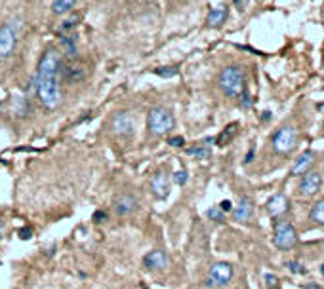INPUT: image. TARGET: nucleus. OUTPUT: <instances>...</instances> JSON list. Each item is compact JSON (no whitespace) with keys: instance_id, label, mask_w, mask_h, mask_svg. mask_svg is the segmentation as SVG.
I'll use <instances>...</instances> for the list:
<instances>
[{"instance_id":"1","label":"nucleus","mask_w":324,"mask_h":289,"mask_svg":"<svg viewBox=\"0 0 324 289\" xmlns=\"http://www.w3.org/2000/svg\"><path fill=\"white\" fill-rule=\"evenodd\" d=\"M60 67L61 53L56 48H50L42 53L38 61V67L34 73V94L36 99L46 111L58 109L61 103V88H60Z\"/></svg>"},{"instance_id":"2","label":"nucleus","mask_w":324,"mask_h":289,"mask_svg":"<svg viewBox=\"0 0 324 289\" xmlns=\"http://www.w3.org/2000/svg\"><path fill=\"white\" fill-rule=\"evenodd\" d=\"M218 84H220V90L227 97L237 99L246 90V70L240 65H227V67L222 68Z\"/></svg>"},{"instance_id":"3","label":"nucleus","mask_w":324,"mask_h":289,"mask_svg":"<svg viewBox=\"0 0 324 289\" xmlns=\"http://www.w3.org/2000/svg\"><path fill=\"white\" fill-rule=\"evenodd\" d=\"M174 126H176L174 114L168 109H164V107H153L147 114V129H149L151 135H166L174 129Z\"/></svg>"},{"instance_id":"4","label":"nucleus","mask_w":324,"mask_h":289,"mask_svg":"<svg viewBox=\"0 0 324 289\" xmlns=\"http://www.w3.org/2000/svg\"><path fill=\"white\" fill-rule=\"evenodd\" d=\"M21 21L19 19H10L0 25V59H8L14 53L17 46V33H19Z\"/></svg>"},{"instance_id":"5","label":"nucleus","mask_w":324,"mask_h":289,"mask_svg":"<svg viewBox=\"0 0 324 289\" xmlns=\"http://www.w3.org/2000/svg\"><path fill=\"white\" fill-rule=\"evenodd\" d=\"M298 144V131L292 126H282L271 137V147L277 154H290Z\"/></svg>"},{"instance_id":"6","label":"nucleus","mask_w":324,"mask_h":289,"mask_svg":"<svg viewBox=\"0 0 324 289\" xmlns=\"http://www.w3.org/2000/svg\"><path fill=\"white\" fill-rule=\"evenodd\" d=\"M273 242L279 249H292L298 244V232L288 221H277L275 223V234Z\"/></svg>"},{"instance_id":"7","label":"nucleus","mask_w":324,"mask_h":289,"mask_svg":"<svg viewBox=\"0 0 324 289\" xmlns=\"http://www.w3.org/2000/svg\"><path fill=\"white\" fill-rule=\"evenodd\" d=\"M111 129H113V133L119 137L132 135L134 129H136V118H134V114L128 111L117 112V114L111 118Z\"/></svg>"},{"instance_id":"8","label":"nucleus","mask_w":324,"mask_h":289,"mask_svg":"<svg viewBox=\"0 0 324 289\" xmlns=\"http://www.w3.org/2000/svg\"><path fill=\"white\" fill-rule=\"evenodd\" d=\"M233 278V266L229 263H215L210 268V276L206 280V285H227Z\"/></svg>"},{"instance_id":"9","label":"nucleus","mask_w":324,"mask_h":289,"mask_svg":"<svg viewBox=\"0 0 324 289\" xmlns=\"http://www.w3.org/2000/svg\"><path fill=\"white\" fill-rule=\"evenodd\" d=\"M86 78V68L84 65H78V63H67V65H63L61 63L60 67V80L63 82H67V84L75 86L78 82H82Z\"/></svg>"},{"instance_id":"10","label":"nucleus","mask_w":324,"mask_h":289,"mask_svg":"<svg viewBox=\"0 0 324 289\" xmlns=\"http://www.w3.org/2000/svg\"><path fill=\"white\" fill-rule=\"evenodd\" d=\"M322 185V175L318 171H307L303 173V179L299 183V194L301 196H313L320 190Z\"/></svg>"},{"instance_id":"11","label":"nucleus","mask_w":324,"mask_h":289,"mask_svg":"<svg viewBox=\"0 0 324 289\" xmlns=\"http://www.w3.org/2000/svg\"><path fill=\"white\" fill-rule=\"evenodd\" d=\"M137 207V200L134 194H128V192H124V194H119L113 198V211L117 213V215H130V213H134Z\"/></svg>"},{"instance_id":"12","label":"nucleus","mask_w":324,"mask_h":289,"mask_svg":"<svg viewBox=\"0 0 324 289\" xmlns=\"http://www.w3.org/2000/svg\"><path fill=\"white\" fill-rule=\"evenodd\" d=\"M290 209V202H288V198L284 194H273L271 198H269V202H267V213L271 215V217H275V219H279V217H282L284 213Z\"/></svg>"},{"instance_id":"13","label":"nucleus","mask_w":324,"mask_h":289,"mask_svg":"<svg viewBox=\"0 0 324 289\" xmlns=\"http://www.w3.org/2000/svg\"><path fill=\"white\" fill-rule=\"evenodd\" d=\"M151 194L154 198H158V200H164V198H168L170 194V179L166 173H156L153 179H151Z\"/></svg>"},{"instance_id":"14","label":"nucleus","mask_w":324,"mask_h":289,"mask_svg":"<svg viewBox=\"0 0 324 289\" xmlns=\"http://www.w3.org/2000/svg\"><path fill=\"white\" fill-rule=\"evenodd\" d=\"M233 221L237 223H246L250 217H252V213H254V204H252V200L246 198V196H242L240 198V202L233 209Z\"/></svg>"},{"instance_id":"15","label":"nucleus","mask_w":324,"mask_h":289,"mask_svg":"<svg viewBox=\"0 0 324 289\" xmlns=\"http://www.w3.org/2000/svg\"><path fill=\"white\" fill-rule=\"evenodd\" d=\"M316 160V154L313 153V151H305V153L299 156L298 160H296V164L292 166L290 170V175H294V177H298V175H303V173H307L309 168L315 164Z\"/></svg>"},{"instance_id":"16","label":"nucleus","mask_w":324,"mask_h":289,"mask_svg":"<svg viewBox=\"0 0 324 289\" xmlns=\"http://www.w3.org/2000/svg\"><path fill=\"white\" fill-rule=\"evenodd\" d=\"M166 263H168L166 253L160 251V249H153V251H149V253L143 257V266L149 268V270H158V268H164Z\"/></svg>"},{"instance_id":"17","label":"nucleus","mask_w":324,"mask_h":289,"mask_svg":"<svg viewBox=\"0 0 324 289\" xmlns=\"http://www.w3.org/2000/svg\"><path fill=\"white\" fill-rule=\"evenodd\" d=\"M10 112H12L14 116H17V118H25V116H29V112H31V107H29L25 97H12V101H10Z\"/></svg>"},{"instance_id":"18","label":"nucleus","mask_w":324,"mask_h":289,"mask_svg":"<svg viewBox=\"0 0 324 289\" xmlns=\"http://www.w3.org/2000/svg\"><path fill=\"white\" fill-rule=\"evenodd\" d=\"M229 16V12L225 6H218V8H212L210 14H208V25L210 27H222L225 23V19Z\"/></svg>"},{"instance_id":"19","label":"nucleus","mask_w":324,"mask_h":289,"mask_svg":"<svg viewBox=\"0 0 324 289\" xmlns=\"http://www.w3.org/2000/svg\"><path fill=\"white\" fill-rule=\"evenodd\" d=\"M77 0H53L51 2V14L53 16H65L75 8Z\"/></svg>"},{"instance_id":"20","label":"nucleus","mask_w":324,"mask_h":289,"mask_svg":"<svg viewBox=\"0 0 324 289\" xmlns=\"http://www.w3.org/2000/svg\"><path fill=\"white\" fill-rule=\"evenodd\" d=\"M61 46H63V51L67 57H75L77 55V36L75 34H63V40H61Z\"/></svg>"},{"instance_id":"21","label":"nucleus","mask_w":324,"mask_h":289,"mask_svg":"<svg viewBox=\"0 0 324 289\" xmlns=\"http://www.w3.org/2000/svg\"><path fill=\"white\" fill-rule=\"evenodd\" d=\"M78 21H80V16H78V14H71V16H67L63 21H61L60 25H58V33L69 34L75 27L78 25Z\"/></svg>"},{"instance_id":"22","label":"nucleus","mask_w":324,"mask_h":289,"mask_svg":"<svg viewBox=\"0 0 324 289\" xmlns=\"http://www.w3.org/2000/svg\"><path fill=\"white\" fill-rule=\"evenodd\" d=\"M309 217H311V221H313V223H316V225H322V227H324V198L311 205Z\"/></svg>"},{"instance_id":"23","label":"nucleus","mask_w":324,"mask_h":289,"mask_svg":"<svg viewBox=\"0 0 324 289\" xmlns=\"http://www.w3.org/2000/svg\"><path fill=\"white\" fill-rule=\"evenodd\" d=\"M185 153L189 156H195V158H200V160H206V158H210V149L204 147V144H198V147H193V149H187Z\"/></svg>"},{"instance_id":"24","label":"nucleus","mask_w":324,"mask_h":289,"mask_svg":"<svg viewBox=\"0 0 324 289\" xmlns=\"http://www.w3.org/2000/svg\"><path fill=\"white\" fill-rule=\"evenodd\" d=\"M235 133H237V124H231V126H227V128H225V131H223L222 135L218 137L215 141H218V144H220V147H223V144L229 143L231 137L235 135Z\"/></svg>"},{"instance_id":"25","label":"nucleus","mask_w":324,"mask_h":289,"mask_svg":"<svg viewBox=\"0 0 324 289\" xmlns=\"http://www.w3.org/2000/svg\"><path fill=\"white\" fill-rule=\"evenodd\" d=\"M178 73H179V68L172 67V65L154 68V75H156V77H160V78H174V77H178Z\"/></svg>"},{"instance_id":"26","label":"nucleus","mask_w":324,"mask_h":289,"mask_svg":"<svg viewBox=\"0 0 324 289\" xmlns=\"http://www.w3.org/2000/svg\"><path fill=\"white\" fill-rule=\"evenodd\" d=\"M208 217L215 223H222L223 219H225V211L220 209V205H218V207H210V209H208Z\"/></svg>"},{"instance_id":"27","label":"nucleus","mask_w":324,"mask_h":289,"mask_svg":"<svg viewBox=\"0 0 324 289\" xmlns=\"http://www.w3.org/2000/svg\"><path fill=\"white\" fill-rule=\"evenodd\" d=\"M187 181H189L187 171L181 170V171H176V173H174V183H176V185H179V187H183Z\"/></svg>"},{"instance_id":"28","label":"nucleus","mask_w":324,"mask_h":289,"mask_svg":"<svg viewBox=\"0 0 324 289\" xmlns=\"http://www.w3.org/2000/svg\"><path fill=\"white\" fill-rule=\"evenodd\" d=\"M286 266H288V268H290L294 274H305V272H307V270L303 268V264L298 263V261H290V263H286Z\"/></svg>"},{"instance_id":"29","label":"nucleus","mask_w":324,"mask_h":289,"mask_svg":"<svg viewBox=\"0 0 324 289\" xmlns=\"http://www.w3.org/2000/svg\"><path fill=\"white\" fill-rule=\"evenodd\" d=\"M19 238H23V240H29L31 238V234H33V229H29V227H23V229H19Z\"/></svg>"},{"instance_id":"30","label":"nucleus","mask_w":324,"mask_h":289,"mask_svg":"<svg viewBox=\"0 0 324 289\" xmlns=\"http://www.w3.org/2000/svg\"><path fill=\"white\" fill-rule=\"evenodd\" d=\"M168 144H172V147H183V144H185V139H183V137H179V135H176V137H172L170 141H168Z\"/></svg>"},{"instance_id":"31","label":"nucleus","mask_w":324,"mask_h":289,"mask_svg":"<svg viewBox=\"0 0 324 289\" xmlns=\"http://www.w3.org/2000/svg\"><path fill=\"white\" fill-rule=\"evenodd\" d=\"M233 4H235V8L239 10V12H244L248 6V0H233Z\"/></svg>"},{"instance_id":"32","label":"nucleus","mask_w":324,"mask_h":289,"mask_svg":"<svg viewBox=\"0 0 324 289\" xmlns=\"http://www.w3.org/2000/svg\"><path fill=\"white\" fill-rule=\"evenodd\" d=\"M220 209H222V211H231V209H233V204H231L229 200H223L222 204H220Z\"/></svg>"},{"instance_id":"33","label":"nucleus","mask_w":324,"mask_h":289,"mask_svg":"<svg viewBox=\"0 0 324 289\" xmlns=\"http://www.w3.org/2000/svg\"><path fill=\"white\" fill-rule=\"evenodd\" d=\"M105 217H107V215H105L103 211H95V213H94V221H95V223H101L103 219H105Z\"/></svg>"},{"instance_id":"34","label":"nucleus","mask_w":324,"mask_h":289,"mask_svg":"<svg viewBox=\"0 0 324 289\" xmlns=\"http://www.w3.org/2000/svg\"><path fill=\"white\" fill-rule=\"evenodd\" d=\"M265 280H267V283H269L271 287H275V283H277V278H275V276H271V274H265Z\"/></svg>"},{"instance_id":"35","label":"nucleus","mask_w":324,"mask_h":289,"mask_svg":"<svg viewBox=\"0 0 324 289\" xmlns=\"http://www.w3.org/2000/svg\"><path fill=\"white\" fill-rule=\"evenodd\" d=\"M252 160H254V149H252V151L246 154V160H244V162H246V164H250Z\"/></svg>"},{"instance_id":"36","label":"nucleus","mask_w":324,"mask_h":289,"mask_svg":"<svg viewBox=\"0 0 324 289\" xmlns=\"http://www.w3.org/2000/svg\"><path fill=\"white\" fill-rule=\"evenodd\" d=\"M303 289H322V287L316 285V283H307V285H303Z\"/></svg>"},{"instance_id":"37","label":"nucleus","mask_w":324,"mask_h":289,"mask_svg":"<svg viewBox=\"0 0 324 289\" xmlns=\"http://www.w3.org/2000/svg\"><path fill=\"white\" fill-rule=\"evenodd\" d=\"M269 118H271V112H269V111H265V112H263V116H261V120H263V122H267V120H269Z\"/></svg>"},{"instance_id":"38","label":"nucleus","mask_w":324,"mask_h":289,"mask_svg":"<svg viewBox=\"0 0 324 289\" xmlns=\"http://www.w3.org/2000/svg\"><path fill=\"white\" fill-rule=\"evenodd\" d=\"M2 234H4V221H2V215H0V238H2Z\"/></svg>"},{"instance_id":"39","label":"nucleus","mask_w":324,"mask_h":289,"mask_svg":"<svg viewBox=\"0 0 324 289\" xmlns=\"http://www.w3.org/2000/svg\"><path fill=\"white\" fill-rule=\"evenodd\" d=\"M322 274H324V264H322Z\"/></svg>"},{"instance_id":"40","label":"nucleus","mask_w":324,"mask_h":289,"mask_svg":"<svg viewBox=\"0 0 324 289\" xmlns=\"http://www.w3.org/2000/svg\"><path fill=\"white\" fill-rule=\"evenodd\" d=\"M322 128H324V126H322Z\"/></svg>"}]
</instances>
